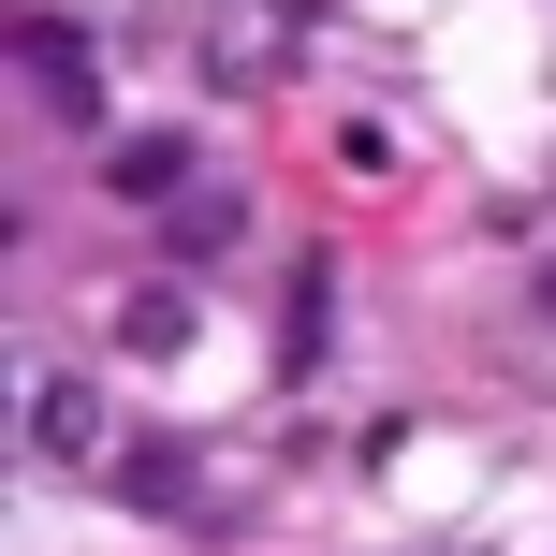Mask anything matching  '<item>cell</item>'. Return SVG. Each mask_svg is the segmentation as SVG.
Masks as SVG:
<instances>
[{
  "instance_id": "cell-3",
  "label": "cell",
  "mask_w": 556,
  "mask_h": 556,
  "mask_svg": "<svg viewBox=\"0 0 556 556\" xmlns=\"http://www.w3.org/2000/svg\"><path fill=\"white\" fill-rule=\"evenodd\" d=\"M117 498L176 528V513H191V454H176V440H132V454H117Z\"/></svg>"
},
{
  "instance_id": "cell-4",
  "label": "cell",
  "mask_w": 556,
  "mask_h": 556,
  "mask_svg": "<svg viewBox=\"0 0 556 556\" xmlns=\"http://www.w3.org/2000/svg\"><path fill=\"white\" fill-rule=\"evenodd\" d=\"M103 191H132V205H176V191H191V147H176V132H132V147L103 162Z\"/></svg>"
},
{
  "instance_id": "cell-1",
  "label": "cell",
  "mask_w": 556,
  "mask_h": 556,
  "mask_svg": "<svg viewBox=\"0 0 556 556\" xmlns=\"http://www.w3.org/2000/svg\"><path fill=\"white\" fill-rule=\"evenodd\" d=\"M15 74H29V103H59V117L103 103V59H88L74 15H15Z\"/></svg>"
},
{
  "instance_id": "cell-2",
  "label": "cell",
  "mask_w": 556,
  "mask_h": 556,
  "mask_svg": "<svg viewBox=\"0 0 556 556\" xmlns=\"http://www.w3.org/2000/svg\"><path fill=\"white\" fill-rule=\"evenodd\" d=\"M15 440L45 454V469H88V454H103V395L45 366V381H29V410H15Z\"/></svg>"
},
{
  "instance_id": "cell-6",
  "label": "cell",
  "mask_w": 556,
  "mask_h": 556,
  "mask_svg": "<svg viewBox=\"0 0 556 556\" xmlns=\"http://www.w3.org/2000/svg\"><path fill=\"white\" fill-rule=\"evenodd\" d=\"M176 250H191V264H205V250H235V191H191V220H176Z\"/></svg>"
},
{
  "instance_id": "cell-7",
  "label": "cell",
  "mask_w": 556,
  "mask_h": 556,
  "mask_svg": "<svg viewBox=\"0 0 556 556\" xmlns=\"http://www.w3.org/2000/svg\"><path fill=\"white\" fill-rule=\"evenodd\" d=\"M542 307H556V264H542Z\"/></svg>"
},
{
  "instance_id": "cell-5",
  "label": "cell",
  "mask_w": 556,
  "mask_h": 556,
  "mask_svg": "<svg viewBox=\"0 0 556 556\" xmlns=\"http://www.w3.org/2000/svg\"><path fill=\"white\" fill-rule=\"evenodd\" d=\"M191 278H176V293H117V352H191Z\"/></svg>"
}]
</instances>
